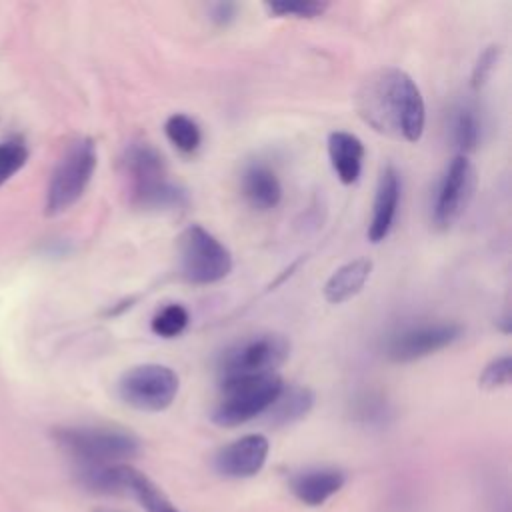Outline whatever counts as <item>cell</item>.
Listing matches in <instances>:
<instances>
[{"label": "cell", "mask_w": 512, "mask_h": 512, "mask_svg": "<svg viewBox=\"0 0 512 512\" xmlns=\"http://www.w3.org/2000/svg\"><path fill=\"white\" fill-rule=\"evenodd\" d=\"M236 18V4L232 2H218L210 8V20L216 26H228Z\"/></svg>", "instance_id": "484cf974"}, {"label": "cell", "mask_w": 512, "mask_h": 512, "mask_svg": "<svg viewBox=\"0 0 512 512\" xmlns=\"http://www.w3.org/2000/svg\"><path fill=\"white\" fill-rule=\"evenodd\" d=\"M94 512H120V510H112V508H96Z\"/></svg>", "instance_id": "4316f807"}, {"label": "cell", "mask_w": 512, "mask_h": 512, "mask_svg": "<svg viewBox=\"0 0 512 512\" xmlns=\"http://www.w3.org/2000/svg\"><path fill=\"white\" fill-rule=\"evenodd\" d=\"M180 272L192 284H214L232 270L228 248L200 224H190L178 238Z\"/></svg>", "instance_id": "52a82bcc"}, {"label": "cell", "mask_w": 512, "mask_h": 512, "mask_svg": "<svg viewBox=\"0 0 512 512\" xmlns=\"http://www.w3.org/2000/svg\"><path fill=\"white\" fill-rule=\"evenodd\" d=\"M122 492L134 496L146 512H180L144 472L130 464L122 468Z\"/></svg>", "instance_id": "ac0fdd59"}, {"label": "cell", "mask_w": 512, "mask_h": 512, "mask_svg": "<svg viewBox=\"0 0 512 512\" xmlns=\"http://www.w3.org/2000/svg\"><path fill=\"white\" fill-rule=\"evenodd\" d=\"M400 192H402L400 172L394 166H386L376 184L372 216L368 224V240L372 244L382 242L390 234L396 220L398 204H400Z\"/></svg>", "instance_id": "7c38bea8"}, {"label": "cell", "mask_w": 512, "mask_h": 512, "mask_svg": "<svg viewBox=\"0 0 512 512\" xmlns=\"http://www.w3.org/2000/svg\"><path fill=\"white\" fill-rule=\"evenodd\" d=\"M282 386L284 382L276 372L220 382V396L212 410V420L228 428L250 422L270 408Z\"/></svg>", "instance_id": "5b68a950"}, {"label": "cell", "mask_w": 512, "mask_h": 512, "mask_svg": "<svg viewBox=\"0 0 512 512\" xmlns=\"http://www.w3.org/2000/svg\"><path fill=\"white\" fill-rule=\"evenodd\" d=\"M328 158L338 180L346 186L354 184L362 172L364 144L356 134L336 130L328 136Z\"/></svg>", "instance_id": "9a60e30c"}, {"label": "cell", "mask_w": 512, "mask_h": 512, "mask_svg": "<svg viewBox=\"0 0 512 512\" xmlns=\"http://www.w3.org/2000/svg\"><path fill=\"white\" fill-rule=\"evenodd\" d=\"M188 322L190 314L182 304H166L154 314L150 328L160 338H176L186 330Z\"/></svg>", "instance_id": "44dd1931"}, {"label": "cell", "mask_w": 512, "mask_h": 512, "mask_svg": "<svg viewBox=\"0 0 512 512\" xmlns=\"http://www.w3.org/2000/svg\"><path fill=\"white\" fill-rule=\"evenodd\" d=\"M314 406V394L306 386L290 384L282 386L276 400L264 412L272 426H288L302 420Z\"/></svg>", "instance_id": "e0dca14e"}, {"label": "cell", "mask_w": 512, "mask_h": 512, "mask_svg": "<svg viewBox=\"0 0 512 512\" xmlns=\"http://www.w3.org/2000/svg\"><path fill=\"white\" fill-rule=\"evenodd\" d=\"M372 272V260L356 258L336 268V272L324 284V298L330 304H342L354 298L366 284Z\"/></svg>", "instance_id": "2e32d148"}, {"label": "cell", "mask_w": 512, "mask_h": 512, "mask_svg": "<svg viewBox=\"0 0 512 512\" xmlns=\"http://www.w3.org/2000/svg\"><path fill=\"white\" fill-rule=\"evenodd\" d=\"M326 2L296 0V2H268L266 10L278 18H316L326 12Z\"/></svg>", "instance_id": "603a6c76"}, {"label": "cell", "mask_w": 512, "mask_h": 512, "mask_svg": "<svg viewBox=\"0 0 512 512\" xmlns=\"http://www.w3.org/2000/svg\"><path fill=\"white\" fill-rule=\"evenodd\" d=\"M26 160H28V148L24 140L12 138L6 142H0V186L6 184L16 172H20Z\"/></svg>", "instance_id": "7402d4cb"}, {"label": "cell", "mask_w": 512, "mask_h": 512, "mask_svg": "<svg viewBox=\"0 0 512 512\" xmlns=\"http://www.w3.org/2000/svg\"><path fill=\"white\" fill-rule=\"evenodd\" d=\"M448 130L458 154L466 156L468 152H474L478 148L480 136H482V122L478 112L472 106L462 104L454 108L450 114Z\"/></svg>", "instance_id": "d6986e66"}, {"label": "cell", "mask_w": 512, "mask_h": 512, "mask_svg": "<svg viewBox=\"0 0 512 512\" xmlns=\"http://www.w3.org/2000/svg\"><path fill=\"white\" fill-rule=\"evenodd\" d=\"M122 170L128 180L130 202L142 210H178L186 206V192L168 178L162 154L148 142H132L124 150Z\"/></svg>", "instance_id": "7a4b0ae2"}, {"label": "cell", "mask_w": 512, "mask_h": 512, "mask_svg": "<svg viewBox=\"0 0 512 512\" xmlns=\"http://www.w3.org/2000/svg\"><path fill=\"white\" fill-rule=\"evenodd\" d=\"M164 134L168 142L182 154H194L202 144L200 126L196 124V120L182 112H176L166 118Z\"/></svg>", "instance_id": "ffe728a7"}, {"label": "cell", "mask_w": 512, "mask_h": 512, "mask_svg": "<svg viewBox=\"0 0 512 512\" xmlns=\"http://www.w3.org/2000/svg\"><path fill=\"white\" fill-rule=\"evenodd\" d=\"M180 388L178 374L164 364H138L118 380V396L124 404L142 412L166 410Z\"/></svg>", "instance_id": "ba28073f"}, {"label": "cell", "mask_w": 512, "mask_h": 512, "mask_svg": "<svg viewBox=\"0 0 512 512\" xmlns=\"http://www.w3.org/2000/svg\"><path fill=\"white\" fill-rule=\"evenodd\" d=\"M54 440L78 466L124 464L140 452L134 434L112 426H62L54 430Z\"/></svg>", "instance_id": "3957f363"}, {"label": "cell", "mask_w": 512, "mask_h": 512, "mask_svg": "<svg viewBox=\"0 0 512 512\" xmlns=\"http://www.w3.org/2000/svg\"><path fill=\"white\" fill-rule=\"evenodd\" d=\"M510 374H512V360L508 354H504L494 358L490 364H486V368L478 378V384L486 390L504 388L510 382Z\"/></svg>", "instance_id": "cb8c5ba5"}, {"label": "cell", "mask_w": 512, "mask_h": 512, "mask_svg": "<svg viewBox=\"0 0 512 512\" xmlns=\"http://www.w3.org/2000/svg\"><path fill=\"white\" fill-rule=\"evenodd\" d=\"M476 192V170L468 156L456 154L446 166L444 174L438 180L434 204H432V222L436 228L446 230L460 220V216L470 206Z\"/></svg>", "instance_id": "9c48e42d"}, {"label": "cell", "mask_w": 512, "mask_h": 512, "mask_svg": "<svg viewBox=\"0 0 512 512\" xmlns=\"http://www.w3.org/2000/svg\"><path fill=\"white\" fill-rule=\"evenodd\" d=\"M344 472L338 468H308L292 476L290 490L306 506H320L344 486Z\"/></svg>", "instance_id": "4fadbf2b"}, {"label": "cell", "mask_w": 512, "mask_h": 512, "mask_svg": "<svg viewBox=\"0 0 512 512\" xmlns=\"http://www.w3.org/2000/svg\"><path fill=\"white\" fill-rule=\"evenodd\" d=\"M290 354V342L282 334H254L228 346L218 358L220 382L274 374Z\"/></svg>", "instance_id": "8992f818"}, {"label": "cell", "mask_w": 512, "mask_h": 512, "mask_svg": "<svg viewBox=\"0 0 512 512\" xmlns=\"http://www.w3.org/2000/svg\"><path fill=\"white\" fill-rule=\"evenodd\" d=\"M462 336V326L454 322H424L406 326L386 344V356L392 362H414L442 348H448Z\"/></svg>", "instance_id": "30bf717a"}, {"label": "cell", "mask_w": 512, "mask_h": 512, "mask_svg": "<svg viewBox=\"0 0 512 512\" xmlns=\"http://www.w3.org/2000/svg\"><path fill=\"white\" fill-rule=\"evenodd\" d=\"M502 50L500 46H488L484 48V52L478 56L474 68H472V76H470V84L474 90H480L492 76V72L496 70L498 62H500Z\"/></svg>", "instance_id": "d4e9b609"}, {"label": "cell", "mask_w": 512, "mask_h": 512, "mask_svg": "<svg viewBox=\"0 0 512 512\" xmlns=\"http://www.w3.org/2000/svg\"><path fill=\"white\" fill-rule=\"evenodd\" d=\"M242 194L256 210H272L282 200V184L276 172L264 162H250L240 178Z\"/></svg>", "instance_id": "5bb4252c"}, {"label": "cell", "mask_w": 512, "mask_h": 512, "mask_svg": "<svg viewBox=\"0 0 512 512\" xmlns=\"http://www.w3.org/2000/svg\"><path fill=\"white\" fill-rule=\"evenodd\" d=\"M358 116L376 132L418 142L424 134L426 106L418 84L400 68L388 66L366 76L354 98Z\"/></svg>", "instance_id": "6da1fadb"}, {"label": "cell", "mask_w": 512, "mask_h": 512, "mask_svg": "<svg viewBox=\"0 0 512 512\" xmlns=\"http://www.w3.org/2000/svg\"><path fill=\"white\" fill-rule=\"evenodd\" d=\"M98 164L96 142L88 136L72 140L58 158L46 188L44 210L58 216L70 210L86 192Z\"/></svg>", "instance_id": "277c9868"}, {"label": "cell", "mask_w": 512, "mask_h": 512, "mask_svg": "<svg viewBox=\"0 0 512 512\" xmlns=\"http://www.w3.org/2000/svg\"><path fill=\"white\" fill-rule=\"evenodd\" d=\"M270 444L262 434H246L214 456V468L226 478H250L262 470L268 458Z\"/></svg>", "instance_id": "8fae6325"}]
</instances>
